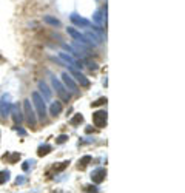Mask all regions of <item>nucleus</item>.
Returning a JSON list of instances; mask_svg holds the SVG:
<instances>
[{
	"mask_svg": "<svg viewBox=\"0 0 185 193\" xmlns=\"http://www.w3.org/2000/svg\"><path fill=\"white\" fill-rule=\"evenodd\" d=\"M33 99H34V104H36V107H37V111H39L40 119H45V116H46V108H45L43 100L40 99V96L37 94V93L33 94Z\"/></svg>",
	"mask_w": 185,
	"mask_h": 193,
	"instance_id": "f257e3e1",
	"label": "nucleus"
},
{
	"mask_svg": "<svg viewBox=\"0 0 185 193\" xmlns=\"http://www.w3.org/2000/svg\"><path fill=\"white\" fill-rule=\"evenodd\" d=\"M23 107H25V114H26V122L30 124V125H36V116H34V111H33V108H31V105H30V100H25V104H23Z\"/></svg>",
	"mask_w": 185,
	"mask_h": 193,
	"instance_id": "f03ea898",
	"label": "nucleus"
},
{
	"mask_svg": "<svg viewBox=\"0 0 185 193\" xmlns=\"http://www.w3.org/2000/svg\"><path fill=\"white\" fill-rule=\"evenodd\" d=\"M92 122L96 124V127H105V124H107V111H97V113H94V116H92Z\"/></svg>",
	"mask_w": 185,
	"mask_h": 193,
	"instance_id": "7ed1b4c3",
	"label": "nucleus"
},
{
	"mask_svg": "<svg viewBox=\"0 0 185 193\" xmlns=\"http://www.w3.org/2000/svg\"><path fill=\"white\" fill-rule=\"evenodd\" d=\"M54 87L57 88V93H59V96H60V97H62L63 100H68V99H70V94H68V93H65L63 87H62V85L59 84V82H56V80H54Z\"/></svg>",
	"mask_w": 185,
	"mask_h": 193,
	"instance_id": "20e7f679",
	"label": "nucleus"
},
{
	"mask_svg": "<svg viewBox=\"0 0 185 193\" xmlns=\"http://www.w3.org/2000/svg\"><path fill=\"white\" fill-rule=\"evenodd\" d=\"M63 80H65V84H67V87H70L73 91H77V87H76V84L71 80V77L68 76V74H63Z\"/></svg>",
	"mask_w": 185,
	"mask_h": 193,
	"instance_id": "39448f33",
	"label": "nucleus"
},
{
	"mask_svg": "<svg viewBox=\"0 0 185 193\" xmlns=\"http://www.w3.org/2000/svg\"><path fill=\"white\" fill-rule=\"evenodd\" d=\"M74 76H76V79H77L79 82H82V85H83V87H88V85H90V82H88L85 77H83V76L80 74V73H74Z\"/></svg>",
	"mask_w": 185,
	"mask_h": 193,
	"instance_id": "423d86ee",
	"label": "nucleus"
},
{
	"mask_svg": "<svg viewBox=\"0 0 185 193\" xmlns=\"http://www.w3.org/2000/svg\"><path fill=\"white\" fill-rule=\"evenodd\" d=\"M62 111V105L59 104V102H56V104H53V107H51V113L56 116L57 113H60Z\"/></svg>",
	"mask_w": 185,
	"mask_h": 193,
	"instance_id": "0eeeda50",
	"label": "nucleus"
},
{
	"mask_svg": "<svg viewBox=\"0 0 185 193\" xmlns=\"http://www.w3.org/2000/svg\"><path fill=\"white\" fill-rule=\"evenodd\" d=\"M82 121H83V117H82L80 114H77V116H76V117H74L73 121H71V124H73V125H76L77 122H82Z\"/></svg>",
	"mask_w": 185,
	"mask_h": 193,
	"instance_id": "6e6552de",
	"label": "nucleus"
},
{
	"mask_svg": "<svg viewBox=\"0 0 185 193\" xmlns=\"http://www.w3.org/2000/svg\"><path fill=\"white\" fill-rule=\"evenodd\" d=\"M5 179H8V171H2V173H0V184L5 182Z\"/></svg>",
	"mask_w": 185,
	"mask_h": 193,
	"instance_id": "1a4fd4ad",
	"label": "nucleus"
},
{
	"mask_svg": "<svg viewBox=\"0 0 185 193\" xmlns=\"http://www.w3.org/2000/svg\"><path fill=\"white\" fill-rule=\"evenodd\" d=\"M104 102H107V99H105V97H102V99H99L97 102H94V104H92V105H94V107H97V105H102V104H104Z\"/></svg>",
	"mask_w": 185,
	"mask_h": 193,
	"instance_id": "9d476101",
	"label": "nucleus"
},
{
	"mask_svg": "<svg viewBox=\"0 0 185 193\" xmlns=\"http://www.w3.org/2000/svg\"><path fill=\"white\" fill-rule=\"evenodd\" d=\"M65 139H67V136H60L59 139H57V142H59V144H62V142H65Z\"/></svg>",
	"mask_w": 185,
	"mask_h": 193,
	"instance_id": "9b49d317",
	"label": "nucleus"
}]
</instances>
